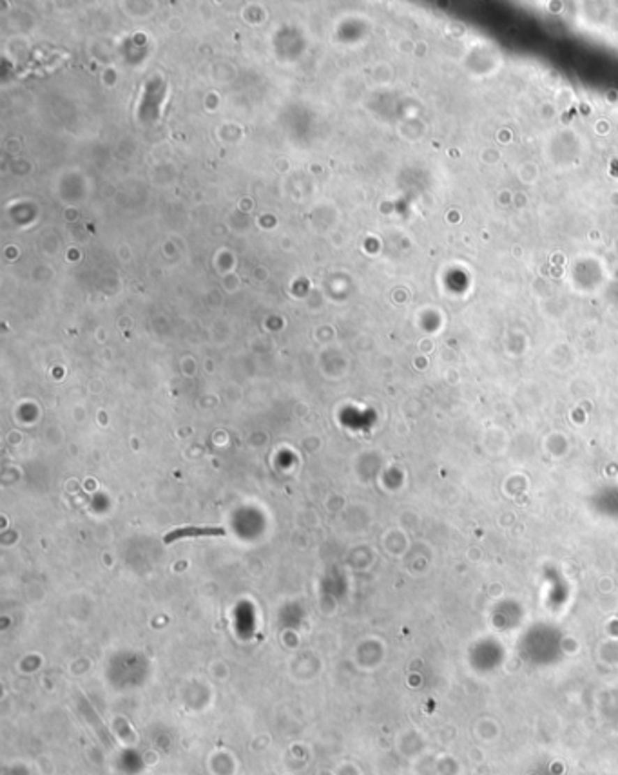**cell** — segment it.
Listing matches in <instances>:
<instances>
[{
  "mask_svg": "<svg viewBox=\"0 0 618 775\" xmlns=\"http://www.w3.org/2000/svg\"><path fill=\"white\" fill-rule=\"evenodd\" d=\"M223 535H225V529L221 528H181L169 532L167 537L163 538V542L172 544L174 540H181V538H212L223 537Z\"/></svg>",
  "mask_w": 618,
  "mask_h": 775,
  "instance_id": "obj_1",
  "label": "cell"
}]
</instances>
